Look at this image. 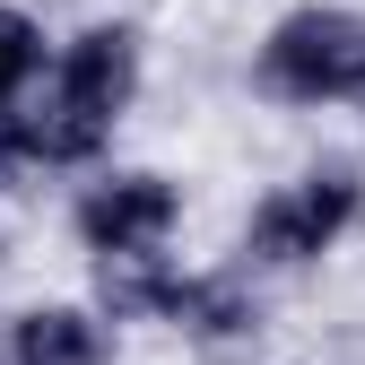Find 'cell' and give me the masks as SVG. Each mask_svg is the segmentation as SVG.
<instances>
[{"instance_id":"6da1fadb","label":"cell","mask_w":365,"mask_h":365,"mask_svg":"<svg viewBox=\"0 0 365 365\" xmlns=\"http://www.w3.org/2000/svg\"><path fill=\"white\" fill-rule=\"evenodd\" d=\"M252 78H261V96L304 105V113L313 105H365V9H348V0L287 9L261 35Z\"/></svg>"},{"instance_id":"7a4b0ae2","label":"cell","mask_w":365,"mask_h":365,"mask_svg":"<svg viewBox=\"0 0 365 365\" xmlns=\"http://www.w3.org/2000/svg\"><path fill=\"white\" fill-rule=\"evenodd\" d=\"M365 217V182L348 165H313L279 192H261L244 217V261L252 269H313L322 252H339Z\"/></svg>"},{"instance_id":"3957f363","label":"cell","mask_w":365,"mask_h":365,"mask_svg":"<svg viewBox=\"0 0 365 365\" xmlns=\"http://www.w3.org/2000/svg\"><path fill=\"white\" fill-rule=\"evenodd\" d=\"M174 226H182V192H174V174H157V165H105V174H87L78 200H70V235H78L87 261L165 252Z\"/></svg>"},{"instance_id":"277c9868","label":"cell","mask_w":365,"mask_h":365,"mask_svg":"<svg viewBox=\"0 0 365 365\" xmlns=\"http://www.w3.org/2000/svg\"><path fill=\"white\" fill-rule=\"evenodd\" d=\"M43 96H53V105H61L78 130H96V140L113 148L122 113L140 105V26H122V18L78 26V35L61 43L53 78H43Z\"/></svg>"},{"instance_id":"5b68a950","label":"cell","mask_w":365,"mask_h":365,"mask_svg":"<svg viewBox=\"0 0 365 365\" xmlns=\"http://www.w3.org/2000/svg\"><path fill=\"white\" fill-rule=\"evenodd\" d=\"M192 279L200 269H182L174 252H122V261H87V304L105 313V322H182V304H192Z\"/></svg>"},{"instance_id":"8992f818","label":"cell","mask_w":365,"mask_h":365,"mask_svg":"<svg viewBox=\"0 0 365 365\" xmlns=\"http://www.w3.org/2000/svg\"><path fill=\"white\" fill-rule=\"evenodd\" d=\"M174 331L200 356H252L261 348V287H252V269H200Z\"/></svg>"},{"instance_id":"52a82bcc","label":"cell","mask_w":365,"mask_h":365,"mask_svg":"<svg viewBox=\"0 0 365 365\" xmlns=\"http://www.w3.org/2000/svg\"><path fill=\"white\" fill-rule=\"evenodd\" d=\"M105 356H113V322L96 304H26L0 339V365H105Z\"/></svg>"},{"instance_id":"ba28073f","label":"cell","mask_w":365,"mask_h":365,"mask_svg":"<svg viewBox=\"0 0 365 365\" xmlns=\"http://www.w3.org/2000/svg\"><path fill=\"white\" fill-rule=\"evenodd\" d=\"M53 61H61V53H53V35H43V18L18 9V0H0V122L26 113V105L43 96Z\"/></svg>"}]
</instances>
